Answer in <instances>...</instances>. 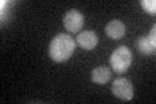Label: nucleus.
Wrapping results in <instances>:
<instances>
[{
  "label": "nucleus",
  "mask_w": 156,
  "mask_h": 104,
  "mask_svg": "<svg viewBox=\"0 0 156 104\" xmlns=\"http://www.w3.org/2000/svg\"><path fill=\"white\" fill-rule=\"evenodd\" d=\"M156 26L154 25L150 33L144 37L138 38L136 41V48L139 52H142L143 55H152L156 49Z\"/></svg>",
  "instance_id": "5"
},
{
  "label": "nucleus",
  "mask_w": 156,
  "mask_h": 104,
  "mask_svg": "<svg viewBox=\"0 0 156 104\" xmlns=\"http://www.w3.org/2000/svg\"><path fill=\"white\" fill-rule=\"evenodd\" d=\"M112 94L116 96L121 99V100H131L134 95V88H133V83L130 82V80L128 78H116L112 83Z\"/></svg>",
  "instance_id": "3"
},
{
  "label": "nucleus",
  "mask_w": 156,
  "mask_h": 104,
  "mask_svg": "<svg viewBox=\"0 0 156 104\" xmlns=\"http://www.w3.org/2000/svg\"><path fill=\"white\" fill-rule=\"evenodd\" d=\"M76 43L83 49H92L96 47L98 44V35L95 31L92 30H85L78 33Z\"/></svg>",
  "instance_id": "6"
},
{
  "label": "nucleus",
  "mask_w": 156,
  "mask_h": 104,
  "mask_svg": "<svg viewBox=\"0 0 156 104\" xmlns=\"http://www.w3.org/2000/svg\"><path fill=\"white\" fill-rule=\"evenodd\" d=\"M131 61H133V55L126 46L117 47L109 57L111 66L117 73H125L130 68Z\"/></svg>",
  "instance_id": "2"
},
{
  "label": "nucleus",
  "mask_w": 156,
  "mask_h": 104,
  "mask_svg": "<svg viewBox=\"0 0 156 104\" xmlns=\"http://www.w3.org/2000/svg\"><path fill=\"white\" fill-rule=\"evenodd\" d=\"M76 46H77V43L70 35H68L65 33L57 34L50 43L48 53H50V57L53 61L64 63L73 55Z\"/></svg>",
  "instance_id": "1"
},
{
  "label": "nucleus",
  "mask_w": 156,
  "mask_h": 104,
  "mask_svg": "<svg viewBox=\"0 0 156 104\" xmlns=\"http://www.w3.org/2000/svg\"><path fill=\"white\" fill-rule=\"evenodd\" d=\"M111 76H112L111 69L105 65L96 66L95 69H92V72H91V80H92V82L98 83V85H105V83L109 81Z\"/></svg>",
  "instance_id": "8"
},
{
  "label": "nucleus",
  "mask_w": 156,
  "mask_h": 104,
  "mask_svg": "<svg viewBox=\"0 0 156 104\" xmlns=\"http://www.w3.org/2000/svg\"><path fill=\"white\" fill-rule=\"evenodd\" d=\"M125 25L120 20H112L105 25V33L107 35L112 39H121L125 35Z\"/></svg>",
  "instance_id": "7"
},
{
  "label": "nucleus",
  "mask_w": 156,
  "mask_h": 104,
  "mask_svg": "<svg viewBox=\"0 0 156 104\" xmlns=\"http://www.w3.org/2000/svg\"><path fill=\"white\" fill-rule=\"evenodd\" d=\"M140 5L143 11H146L150 14H155L156 12V2L155 0H140Z\"/></svg>",
  "instance_id": "9"
},
{
  "label": "nucleus",
  "mask_w": 156,
  "mask_h": 104,
  "mask_svg": "<svg viewBox=\"0 0 156 104\" xmlns=\"http://www.w3.org/2000/svg\"><path fill=\"white\" fill-rule=\"evenodd\" d=\"M62 23H64V27L68 31L78 33L85 23L83 14H82L80 11H77V9H70V11H68L65 13Z\"/></svg>",
  "instance_id": "4"
}]
</instances>
